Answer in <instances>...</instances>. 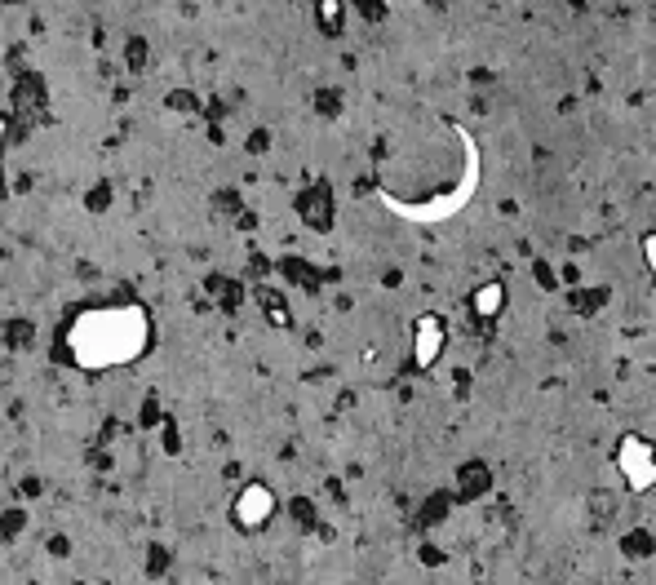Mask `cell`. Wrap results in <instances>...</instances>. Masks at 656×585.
Instances as JSON below:
<instances>
[{
    "instance_id": "6da1fadb",
    "label": "cell",
    "mask_w": 656,
    "mask_h": 585,
    "mask_svg": "<svg viewBox=\"0 0 656 585\" xmlns=\"http://www.w3.org/2000/svg\"><path fill=\"white\" fill-rule=\"evenodd\" d=\"M156 342L151 311L138 302H107L76 311L63 328V355L80 373H116L138 364Z\"/></svg>"
},
{
    "instance_id": "7a4b0ae2",
    "label": "cell",
    "mask_w": 656,
    "mask_h": 585,
    "mask_svg": "<svg viewBox=\"0 0 656 585\" xmlns=\"http://www.w3.org/2000/svg\"><path fill=\"white\" fill-rule=\"evenodd\" d=\"M231 515H235V523H240L244 532L266 528V523H271V515H275V492L266 488V484H249V488H240V497H235Z\"/></svg>"
},
{
    "instance_id": "3957f363",
    "label": "cell",
    "mask_w": 656,
    "mask_h": 585,
    "mask_svg": "<svg viewBox=\"0 0 656 585\" xmlns=\"http://www.w3.org/2000/svg\"><path fill=\"white\" fill-rule=\"evenodd\" d=\"M444 320H439V315H422V320H417V328H413V355H417V364L422 368H430L435 364L439 355H444Z\"/></svg>"
},
{
    "instance_id": "277c9868",
    "label": "cell",
    "mask_w": 656,
    "mask_h": 585,
    "mask_svg": "<svg viewBox=\"0 0 656 585\" xmlns=\"http://www.w3.org/2000/svg\"><path fill=\"white\" fill-rule=\"evenodd\" d=\"M501 302H506V289H501V284H484V289L475 293V311L479 315H497Z\"/></svg>"
},
{
    "instance_id": "5b68a950",
    "label": "cell",
    "mask_w": 656,
    "mask_h": 585,
    "mask_svg": "<svg viewBox=\"0 0 656 585\" xmlns=\"http://www.w3.org/2000/svg\"><path fill=\"white\" fill-rule=\"evenodd\" d=\"M648 258H652V266H656V235H652V244H648Z\"/></svg>"
},
{
    "instance_id": "8992f818",
    "label": "cell",
    "mask_w": 656,
    "mask_h": 585,
    "mask_svg": "<svg viewBox=\"0 0 656 585\" xmlns=\"http://www.w3.org/2000/svg\"><path fill=\"white\" fill-rule=\"evenodd\" d=\"M0 142H5V111H0Z\"/></svg>"
}]
</instances>
